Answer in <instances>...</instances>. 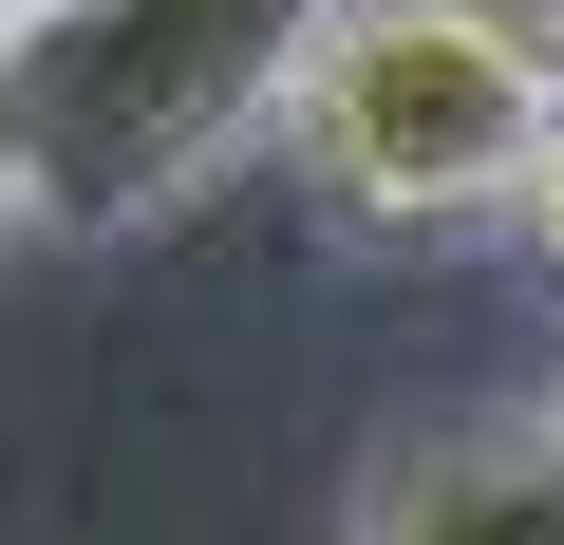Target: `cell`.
I'll use <instances>...</instances> for the list:
<instances>
[{
	"label": "cell",
	"instance_id": "obj_1",
	"mask_svg": "<svg viewBox=\"0 0 564 545\" xmlns=\"http://www.w3.org/2000/svg\"><path fill=\"white\" fill-rule=\"evenodd\" d=\"M321 0H39L0 20V113H20V226H151L188 207L263 113L282 57H302Z\"/></svg>",
	"mask_w": 564,
	"mask_h": 545
},
{
	"label": "cell",
	"instance_id": "obj_2",
	"mask_svg": "<svg viewBox=\"0 0 564 545\" xmlns=\"http://www.w3.org/2000/svg\"><path fill=\"white\" fill-rule=\"evenodd\" d=\"M545 113V0H321L263 132L339 226H489Z\"/></svg>",
	"mask_w": 564,
	"mask_h": 545
},
{
	"label": "cell",
	"instance_id": "obj_3",
	"mask_svg": "<svg viewBox=\"0 0 564 545\" xmlns=\"http://www.w3.org/2000/svg\"><path fill=\"white\" fill-rule=\"evenodd\" d=\"M339 545H564V414H489V433H414Z\"/></svg>",
	"mask_w": 564,
	"mask_h": 545
},
{
	"label": "cell",
	"instance_id": "obj_4",
	"mask_svg": "<svg viewBox=\"0 0 564 545\" xmlns=\"http://www.w3.org/2000/svg\"><path fill=\"white\" fill-rule=\"evenodd\" d=\"M489 226H508V244L545 263V283H564V113L527 132V170H508V207H489Z\"/></svg>",
	"mask_w": 564,
	"mask_h": 545
},
{
	"label": "cell",
	"instance_id": "obj_5",
	"mask_svg": "<svg viewBox=\"0 0 564 545\" xmlns=\"http://www.w3.org/2000/svg\"><path fill=\"white\" fill-rule=\"evenodd\" d=\"M0 244H20V113H0Z\"/></svg>",
	"mask_w": 564,
	"mask_h": 545
},
{
	"label": "cell",
	"instance_id": "obj_6",
	"mask_svg": "<svg viewBox=\"0 0 564 545\" xmlns=\"http://www.w3.org/2000/svg\"><path fill=\"white\" fill-rule=\"evenodd\" d=\"M545 76H564V0H545Z\"/></svg>",
	"mask_w": 564,
	"mask_h": 545
},
{
	"label": "cell",
	"instance_id": "obj_7",
	"mask_svg": "<svg viewBox=\"0 0 564 545\" xmlns=\"http://www.w3.org/2000/svg\"><path fill=\"white\" fill-rule=\"evenodd\" d=\"M0 20H39V0H0Z\"/></svg>",
	"mask_w": 564,
	"mask_h": 545
}]
</instances>
